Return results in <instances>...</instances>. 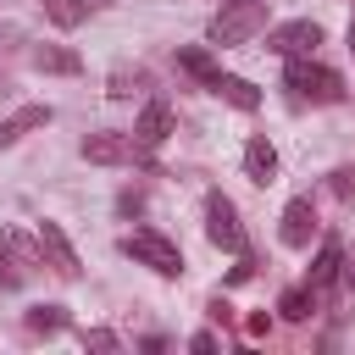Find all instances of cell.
Here are the masks:
<instances>
[{
	"label": "cell",
	"instance_id": "1",
	"mask_svg": "<svg viewBox=\"0 0 355 355\" xmlns=\"http://www.w3.org/2000/svg\"><path fill=\"white\" fill-rule=\"evenodd\" d=\"M283 83H288L294 100H311V105H333V100H344V78H338L333 67L311 61V55H288Z\"/></svg>",
	"mask_w": 355,
	"mask_h": 355
},
{
	"label": "cell",
	"instance_id": "2",
	"mask_svg": "<svg viewBox=\"0 0 355 355\" xmlns=\"http://www.w3.org/2000/svg\"><path fill=\"white\" fill-rule=\"evenodd\" d=\"M266 28V0H222V11L211 17L205 39L211 44H244Z\"/></svg>",
	"mask_w": 355,
	"mask_h": 355
},
{
	"label": "cell",
	"instance_id": "3",
	"mask_svg": "<svg viewBox=\"0 0 355 355\" xmlns=\"http://www.w3.org/2000/svg\"><path fill=\"white\" fill-rule=\"evenodd\" d=\"M122 255L139 261V266H150L155 277H183V255H178V244L161 239L155 227H133V233L122 239Z\"/></svg>",
	"mask_w": 355,
	"mask_h": 355
},
{
	"label": "cell",
	"instance_id": "4",
	"mask_svg": "<svg viewBox=\"0 0 355 355\" xmlns=\"http://www.w3.org/2000/svg\"><path fill=\"white\" fill-rule=\"evenodd\" d=\"M83 161H94V166H155V150H144L133 133H89Z\"/></svg>",
	"mask_w": 355,
	"mask_h": 355
},
{
	"label": "cell",
	"instance_id": "5",
	"mask_svg": "<svg viewBox=\"0 0 355 355\" xmlns=\"http://www.w3.org/2000/svg\"><path fill=\"white\" fill-rule=\"evenodd\" d=\"M205 239L227 255H244V227H239V211L227 194H205Z\"/></svg>",
	"mask_w": 355,
	"mask_h": 355
},
{
	"label": "cell",
	"instance_id": "6",
	"mask_svg": "<svg viewBox=\"0 0 355 355\" xmlns=\"http://www.w3.org/2000/svg\"><path fill=\"white\" fill-rule=\"evenodd\" d=\"M316 44H322V22H311V17L283 22V28H272V33H266V50H272V55H283V61H288V55H311Z\"/></svg>",
	"mask_w": 355,
	"mask_h": 355
},
{
	"label": "cell",
	"instance_id": "7",
	"mask_svg": "<svg viewBox=\"0 0 355 355\" xmlns=\"http://www.w3.org/2000/svg\"><path fill=\"white\" fill-rule=\"evenodd\" d=\"M39 255H44V261H50V272H55V277H67V283L83 272V266H78L72 239L61 233V222H39Z\"/></svg>",
	"mask_w": 355,
	"mask_h": 355
},
{
	"label": "cell",
	"instance_id": "8",
	"mask_svg": "<svg viewBox=\"0 0 355 355\" xmlns=\"http://www.w3.org/2000/svg\"><path fill=\"white\" fill-rule=\"evenodd\" d=\"M166 133H172V105H166L161 94H150V100H144V111H139V122H133V139H139L144 150H161V144H166Z\"/></svg>",
	"mask_w": 355,
	"mask_h": 355
},
{
	"label": "cell",
	"instance_id": "9",
	"mask_svg": "<svg viewBox=\"0 0 355 355\" xmlns=\"http://www.w3.org/2000/svg\"><path fill=\"white\" fill-rule=\"evenodd\" d=\"M311 233H316V205L300 194V200H288V205H283V227H277V239H283L288 250H305V244H311Z\"/></svg>",
	"mask_w": 355,
	"mask_h": 355
},
{
	"label": "cell",
	"instance_id": "10",
	"mask_svg": "<svg viewBox=\"0 0 355 355\" xmlns=\"http://www.w3.org/2000/svg\"><path fill=\"white\" fill-rule=\"evenodd\" d=\"M205 89H211V94H222V100H227V105H239V111H255V105H261V89H255L250 78H239V72H216Z\"/></svg>",
	"mask_w": 355,
	"mask_h": 355
},
{
	"label": "cell",
	"instance_id": "11",
	"mask_svg": "<svg viewBox=\"0 0 355 355\" xmlns=\"http://www.w3.org/2000/svg\"><path fill=\"white\" fill-rule=\"evenodd\" d=\"M28 67H33V72H61V78L83 72L78 50H61V44H33V50H28Z\"/></svg>",
	"mask_w": 355,
	"mask_h": 355
},
{
	"label": "cell",
	"instance_id": "12",
	"mask_svg": "<svg viewBox=\"0 0 355 355\" xmlns=\"http://www.w3.org/2000/svg\"><path fill=\"white\" fill-rule=\"evenodd\" d=\"M244 178H250V183H272V178H277V150L266 144V133H255V139L244 144Z\"/></svg>",
	"mask_w": 355,
	"mask_h": 355
},
{
	"label": "cell",
	"instance_id": "13",
	"mask_svg": "<svg viewBox=\"0 0 355 355\" xmlns=\"http://www.w3.org/2000/svg\"><path fill=\"white\" fill-rule=\"evenodd\" d=\"M338 261H344V244H338V239H322V250H316V266H311V294H322V288L338 277Z\"/></svg>",
	"mask_w": 355,
	"mask_h": 355
},
{
	"label": "cell",
	"instance_id": "14",
	"mask_svg": "<svg viewBox=\"0 0 355 355\" xmlns=\"http://www.w3.org/2000/svg\"><path fill=\"white\" fill-rule=\"evenodd\" d=\"M44 122H50V105H22L17 116H6V122H0V150H6V144H17L28 128H44Z\"/></svg>",
	"mask_w": 355,
	"mask_h": 355
},
{
	"label": "cell",
	"instance_id": "15",
	"mask_svg": "<svg viewBox=\"0 0 355 355\" xmlns=\"http://www.w3.org/2000/svg\"><path fill=\"white\" fill-rule=\"evenodd\" d=\"M94 6H105V0H44V17H50L55 28H78Z\"/></svg>",
	"mask_w": 355,
	"mask_h": 355
},
{
	"label": "cell",
	"instance_id": "16",
	"mask_svg": "<svg viewBox=\"0 0 355 355\" xmlns=\"http://www.w3.org/2000/svg\"><path fill=\"white\" fill-rule=\"evenodd\" d=\"M178 67H183L189 78H200V83H211V78L222 72V67L211 61V50H205V44H183V50H178Z\"/></svg>",
	"mask_w": 355,
	"mask_h": 355
},
{
	"label": "cell",
	"instance_id": "17",
	"mask_svg": "<svg viewBox=\"0 0 355 355\" xmlns=\"http://www.w3.org/2000/svg\"><path fill=\"white\" fill-rule=\"evenodd\" d=\"M139 89H150V72H144V67H116L105 94H111V100H133Z\"/></svg>",
	"mask_w": 355,
	"mask_h": 355
},
{
	"label": "cell",
	"instance_id": "18",
	"mask_svg": "<svg viewBox=\"0 0 355 355\" xmlns=\"http://www.w3.org/2000/svg\"><path fill=\"white\" fill-rule=\"evenodd\" d=\"M277 311H283L288 322H305V316L316 311V294H311V288H288V294L277 300Z\"/></svg>",
	"mask_w": 355,
	"mask_h": 355
},
{
	"label": "cell",
	"instance_id": "19",
	"mask_svg": "<svg viewBox=\"0 0 355 355\" xmlns=\"http://www.w3.org/2000/svg\"><path fill=\"white\" fill-rule=\"evenodd\" d=\"M22 277H28V266H22V261H11V250L0 244V283H6V288H17Z\"/></svg>",
	"mask_w": 355,
	"mask_h": 355
},
{
	"label": "cell",
	"instance_id": "20",
	"mask_svg": "<svg viewBox=\"0 0 355 355\" xmlns=\"http://www.w3.org/2000/svg\"><path fill=\"white\" fill-rule=\"evenodd\" d=\"M61 322H67V316H61V305H39V311L28 316V327H44V333H55Z\"/></svg>",
	"mask_w": 355,
	"mask_h": 355
},
{
	"label": "cell",
	"instance_id": "21",
	"mask_svg": "<svg viewBox=\"0 0 355 355\" xmlns=\"http://www.w3.org/2000/svg\"><path fill=\"white\" fill-rule=\"evenodd\" d=\"M89 344H94V349H116V338H111L105 327H94V333H89Z\"/></svg>",
	"mask_w": 355,
	"mask_h": 355
},
{
	"label": "cell",
	"instance_id": "22",
	"mask_svg": "<svg viewBox=\"0 0 355 355\" xmlns=\"http://www.w3.org/2000/svg\"><path fill=\"white\" fill-rule=\"evenodd\" d=\"M338 272H344V283L355 288V255H344V261H338Z\"/></svg>",
	"mask_w": 355,
	"mask_h": 355
},
{
	"label": "cell",
	"instance_id": "23",
	"mask_svg": "<svg viewBox=\"0 0 355 355\" xmlns=\"http://www.w3.org/2000/svg\"><path fill=\"white\" fill-rule=\"evenodd\" d=\"M0 39H17V28H11V22H0Z\"/></svg>",
	"mask_w": 355,
	"mask_h": 355
},
{
	"label": "cell",
	"instance_id": "24",
	"mask_svg": "<svg viewBox=\"0 0 355 355\" xmlns=\"http://www.w3.org/2000/svg\"><path fill=\"white\" fill-rule=\"evenodd\" d=\"M349 50H355V22H349Z\"/></svg>",
	"mask_w": 355,
	"mask_h": 355
}]
</instances>
